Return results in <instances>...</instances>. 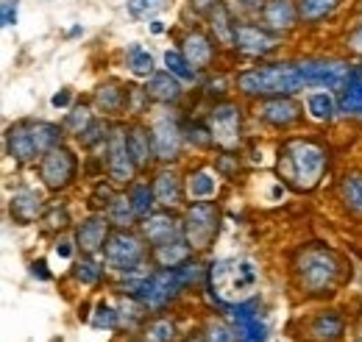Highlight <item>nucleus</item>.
<instances>
[{
  "instance_id": "nucleus-1",
  "label": "nucleus",
  "mask_w": 362,
  "mask_h": 342,
  "mask_svg": "<svg viewBox=\"0 0 362 342\" xmlns=\"http://www.w3.org/2000/svg\"><path fill=\"white\" fill-rule=\"evenodd\" d=\"M276 167L284 184L298 192H310L320 184V175L326 170V151L313 139H290L281 145Z\"/></svg>"
},
{
  "instance_id": "nucleus-2",
  "label": "nucleus",
  "mask_w": 362,
  "mask_h": 342,
  "mask_svg": "<svg viewBox=\"0 0 362 342\" xmlns=\"http://www.w3.org/2000/svg\"><path fill=\"white\" fill-rule=\"evenodd\" d=\"M257 284H259V267L251 259H218L206 273V287L212 298L223 306L254 298Z\"/></svg>"
},
{
  "instance_id": "nucleus-3",
  "label": "nucleus",
  "mask_w": 362,
  "mask_h": 342,
  "mask_svg": "<svg viewBox=\"0 0 362 342\" xmlns=\"http://www.w3.org/2000/svg\"><path fill=\"white\" fill-rule=\"evenodd\" d=\"M237 89L248 98H273V95H296L307 89L301 61H276V64H262L254 70H245L237 76Z\"/></svg>"
},
{
  "instance_id": "nucleus-4",
  "label": "nucleus",
  "mask_w": 362,
  "mask_h": 342,
  "mask_svg": "<svg viewBox=\"0 0 362 342\" xmlns=\"http://www.w3.org/2000/svg\"><path fill=\"white\" fill-rule=\"evenodd\" d=\"M181 223H184V240L189 242V248L192 251H206L215 242V237H218L221 212L209 201H192L184 209Z\"/></svg>"
},
{
  "instance_id": "nucleus-5",
  "label": "nucleus",
  "mask_w": 362,
  "mask_h": 342,
  "mask_svg": "<svg viewBox=\"0 0 362 342\" xmlns=\"http://www.w3.org/2000/svg\"><path fill=\"white\" fill-rule=\"evenodd\" d=\"M184 287H187V281H184L179 267H162V270L145 276V281L136 287L134 298L145 309L159 312V309H165L170 300L176 298Z\"/></svg>"
},
{
  "instance_id": "nucleus-6",
  "label": "nucleus",
  "mask_w": 362,
  "mask_h": 342,
  "mask_svg": "<svg viewBox=\"0 0 362 342\" xmlns=\"http://www.w3.org/2000/svg\"><path fill=\"white\" fill-rule=\"evenodd\" d=\"M206 131L221 151H234L243 139V109L237 103H215L206 117Z\"/></svg>"
},
{
  "instance_id": "nucleus-7",
  "label": "nucleus",
  "mask_w": 362,
  "mask_h": 342,
  "mask_svg": "<svg viewBox=\"0 0 362 342\" xmlns=\"http://www.w3.org/2000/svg\"><path fill=\"white\" fill-rule=\"evenodd\" d=\"M301 73H304L307 89H329L332 92V89H343L357 70H351V64H346V61L310 59V61H301Z\"/></svg>"
},
{
  "instance_id": "nucleus-8",
  "label": "nucleus",
  "mask_w": 362,
  "mask_h": 342,
  "mask_svg": "<svg viewBox=\"0 0 362 342\" xmlns=\"http://www.w3.org/2000/svg\"><path fill=\"white\" fill-rule=\"evenodd\" d=\"M281 45V34L271 31L268 25H257V23H237L234 25V42L231 47L245 53V56H254V59H265L279 50Z\"/></svg>"
},
{
  "instance_id": "nucleus-9",
  "label": "nucleus",
  "mask_w": 362,
  "mask_h": 342,
  "mask_svg": "<svg viewBox=\"0 0 362 342\" xmlns=\"http://www.w3.org/2000/svg\"><path fill=\"white\" fill-rule=\"evenodd\" d=\"M76 172H78V159L73 156V151H67L62 145L47 151L40 159V181L53 192L67 189L76 181Z\"/></svg>"
},
{
  "instance_id": "nucleus-10",
  "label": "nucleus",
  "mask_w": 362,
  "mask_h": 342,
  "mask_svg": "<svg viewBox=\"0 0 362 342\" xmlns=\"http://www.w3.org/2000/svg\"><path fill=\"white\" fill-rule=\"evenodd\" d=\"M103 261H106V267H112L117 273H132L136 267H142V261H145V245L139 237L120 231V234L109 237V242L103 248Z\"/></svg>"
},
{
  "instance_id": "nucleus-11",
  "label": "nucleus",
  "mask_w": 362,
  "mask_h": 342,
  "mask_svg": "<svg viewBox=\"0 0 362 342\" xmlns=\"http://www.w3.org/2000/svg\"><path fill=\"white\" fill-rule=\"evenodd\" d=\"M151 139H153V153L159 162H173L179 159L184 134L173 112H159L151 123Z\"/></svg>"
},
{
  "instance_id": "nucleus-12",
  "label": "nucleus",
  "mask_w": 362,
  "mask_h": 342,
  "mask_svg": "<svg viewBox=\"0 0 362 342\" xmlns=\"http://www.w3.org/2000/svg\"><path fill=\"white\" fill-rule=\"evenodd\" d=\"M228 320L237 342H268V323L259 317V303L254 298L228 306Z\"/></svg>"
},
{
  "instance_id": "nucleus-13",
  "label": "nucleus",
  "mask_w": 362,
  "mask_h": 342,
  "mask_svg": "<svg viewBox=\"0 0 362 342\" xmlns=\"http://www.w3.org/2000/svg\"><path fill=\"white\" fill-rule=\"evenodd\" d=\"M106 170L117 184H126L139 170L134 162V153L129 148V131L115 129L106 139Z\"/></svg>"
},
{
  "instance_id": "nucleus-14",
  "label": "nucleus",
  "mask_w": 362,
  "mask_h": 342,
  "mask_svg": "<svg viewBox=\"0 0 362 342\" xmlns=\"http://www.w3.org/2000/svg\"><path fill=\"white\" fill-rule=\"evenodd\" d=\"M337 259L332 256L329 251H307L304 254V261H301V278H304V284L313 290V293H323V290H329L332 284H334V278H337Z\"/></svg>"
},
{
  "instance_id": "nucleus-15",
  "label": "nucleus",
  "mask_w": 362,
  "mask_h": 342,
  "mask_svg": "<svg viewBox=\"0 0 362 342\" xmlns=\"http://www.w3.org/2000/svg\"><path fill=\"white\" fill-rule=\"evenodd\" d=\"M139 228H142L145 242H151L153 248L184 237V223H181L176 214L168 212V209H162V212H151L148 217H142Z\"/></svg>"
},
{
  "instance_id": "nucleus-16",
  "label": "nucleus",
  "mask_w": 362,
  "mask_h": 342,
  "mask_svg": "<svg viewBox=\"0 0 362 342\" xmlns=\"http://www.w3.org/2000/svg\"><path fill=\"white\" fill-rule=\"evenodd\" d=\"M257 117H262L273 129H290L301 117V106L293 100V95H273L262 98L257 106Z\"/></svg>"
},
{
  "instance_id": "nucleus-17",
  "label": "nucleus",
  "mask_w": 362,
  "mask_h": 342,
  "mask_svg": "<svg viewBox=\"0 0 362 342\" xmlns=\"http://www.w3.org/2000/svg\"><path fill=\"white\" fill-rule=\"evenodd\" d=\"M109 217L106 214H92L87 217L81 225H78V231H76V245H78V251L81 254H87V256H95V254H100L103 248H106V242H109Z\"/></svg>"
},
{
  "instance_id": "nucleus-18",
  "label": "nucleus",
  "mask_w": 362,
  "mask_h": 342,
  "mask_svg": "<svg viewBox=\"0 0 362 342\" xmlns=\"http://www.w3.org/2000/svg\"><path fill=\"white\" fill-rule=\"evenodd\" d=\"M259 17H262V25H268L276 34H287L301 23L296 0H265Z\"/></svg>"
},
{
  "instance_id": "nucleus-19",
  "label": "nucleus",
  "mask_w": 362,
  "mask_h": 342,
  "mask_svg": "<svg viewBox=\"0 0 362 342\" xmlns=\"http://www.w3.org/2000/svg\"><path fill=\"white\" fill-rule=\"evenodd\" d=\"M181 53L189 59V64L195 67V70H206V67H212V61H215V45L212 40L204 34V31H187L184 37H181Z\"/></svg>"
},
{
  "instance_id": "nucleus-20",
  "label": "nucleus",
  "mask_w": 362,
  "mask_h": 342,
  "mask_svg": "<svg viewBox=\"0 0 362 342\" xmlns=\"http://www.w3.org/2000/svg\"><path fill=\"white\" fill-rule=\"evenodd\" d=\"M6 151H8V156H11L14 162H20V165L42 159L40 151H37V145H34V136H31L28 123H17V126H11V129L6 131Z\"/></svg>"
},
{
  "instance_id": "nucleus-21",
  "label": "nucleus",
  "mask_w": 362,
  "mask_h": 342,
  "mask_svg": "<svg viewBox=\"0 0 362 342\" xmlns=\"http://www.w3.org/2000/svg\"><path fill=\"white\" fill-rule=\"evenodd\" d=\"M221 189V172L212 167H198L184 178V192L189 201H209Z\"/></svg>"
},
{
  "instance_id": "nucleus-22",
  "label": "nucleus",
  "mask_w": 362,
  "mask_h": 342,
  "mask_svg": "<svg viewBox=\"0 0 362 342\" xmlns=\"http://www.w3.org/2000/svg\"><path fill=\"white\" fill-rule=\"evenodd\" d=\"M129 98H132V86H123L109 81L95 89V106L100 114H123V109H129Z\"/></svg>"
},
{
  "instance_id": "nucleus-23",
  "label": "nucleus",
  "mask_w": 362,
  "mask_h": 342,
  "mask_svg": "<svg viewBox=\"0 0 362 342\" xmlns=\"http://www.w3.org/2000/svg\"><path fill=\"white\" fill-rule=\"evenodd\" d=\"M42 209H45L42 195H40L37 189H31V187H23V189H17V192L11 195V217H14L17 223H23V225L34 223V220L42 214Z\"/></svg>"
},
{
  "instance_id": "nucleus-24",
  "label": "nucleus",
  "mask_w": 362,
  "mask_h": 342,
  "mask_svg": "<svg viewBox=\"0 0 362 342\" xmlns=\"http://www.w3.org/2000/svg\"><path fill=\"white\" fill-rule=\"evenodd\" d=\"M153 195H156V204L170 209V206H179L181 195H184V184H181L179 172L173 170H162L153 178Z\"/></svg>"
},
{
  "instance_id": "nucleus-25",
  "label": "nucleus",
  "mask_w": 362,
  "mask_h": 342,
  "mask_svg": "<svg viewBox=\"0 0 362 342\" xmlns=\"http://www.w3.org/2000/svg\"><path fill=\"white\" fill-rule=\"evenodd\" d=\"M145 92H148L151 100L168 106V103H176V100L181 98V81L176 78V76H170L168 70H162V73H153V76L148 78Z\"/></svg>"
},
{
  "instance_id": "nucleus-26",
  "label": "nucleus",
  "mask_w": 362,
  "mask_h": 342,
  "mask_svg": "<svg viewBox=\"0 0 362 342\" xmlns=\"http://www.w3.org/2000/svg\"><path fill=\"white\" fill-rule=\"evenodd\" d=\"M189 259H192V248H189V242H187L184 237L153 248V261H156L159 267H181V264L189 261Z\"/></svg>"
},
{
  "instance_id": "nucleus-27",
  "label": "nucleus",
  "mask_w": 362,
  "mask_h": 342,
  "mask_svg": "<svg viewBox=\"0 0 362 342\" xmlns=\"http://www.w3.org/2000/svg\"><path fill=\"white\" fill-rule=\"evenodd\" d=\"M340 112L337 100L332 98L329 89H320V92H310L307 95V114L315 120V123H329L334 120V114Z\"/></svg>"
},
{
  "instance_id": "nucleus-28",
  "label": "nucleus",
  "mask_w": 362,
  "mask_h": 342,
  "mask_svg": "<svg viewBox=\"0 0 362 342\" xmlns=\"http://www.w3.org/2000/svg\"><path fill=\"white\" fill-rule=\"evenodd\" d=\"M129 148H132V153H134V162H136V167H139V170H142V167H148V162H151V159H156L151 131L142 129V126H134V129L129 131Z\"/></svg>"
},
{
  "instance_id": "nucleus-29",
  "label": "nucleus",
  "mask_w": 362,
  "mask_h": 342,
  "mask_svg": "<svg viewBox=\"0 0 362 342\" xmlns=\"http://www.w3.org/2000/svg\"><path fill=\"white\" fill-rule=\"evenodd\" d=\"M165 70L170 73V76H176L181 84H195L198 81V70L189 64V59L176 50V47H170V50H165Z\"/></svg>"
},
{
  "instance_id": "nucleus-30",
  "label": "nucleus",
  "mask_w": 362,
  "mask_h": 342,
  "mask_svg": "<svg viewBox=\"0 0 362 342\" xmlns=\"http://www.w3.org/2000/svg\"><path fill=\"white\" fill-rule=\"evenodd\" d=\"M340 112L351 114V117H362V76L354 73L351 81L340 89Z\"/></svg>"
},
{
  "instance_id": "nucleus-31",
  "label": "nucleus",
  "mask_w": 362,
  "mask_h": 342,
  "mask_svg": "<svg viewBox=\"0 0 362 342\" xmlns=\"http://www.w3.org/2000/svg\"><path fill=\"white\" fill-rule=\"evenodd\" d=\"M106 217L112 225H120V228H129L136 220L134 204L129 195H115L109 204H106Z\"/></svg>"
},
{
  "instance_id": "nucleus-32",
  "label": "nucleus",
  "mask_w": 362,
  "mask_h": 342,
  "mask_svg": "<svg viewBox=\"0 0 362 342\" xmlns=\"http://www.w3.org/2000/svg\"><path fill=\"white\" fill-rule=\"evenodd\" d=\"M126 67H129V73L136 76V78H151L156 73L153 70V56L142 45H132L126 50Z\"/></svg>"
},
{
  "instance_id": "nucleus-33",
  "label": "nucleus",
  "mask_w": 362,
  "mask_h": 342,
  "mask_svg": "<svg viewBox=\"0 0 362 342\" xmlns=\"http://www.w3.org/2000/svg\"><path fill=\"white\" fill-rule=\"evenodd\" d=\"M343 334V320L334 314V312H323L317 314L315 323H313V337L320 342H332Z\"/></svg>"
},
{
  "instance_id": "nucleus-34",
  "label": "nucleus",
  "mask_w": 362,
  "mask_h": 342,
  "mask_svg": "<svg viewBox=\"0 0 362 342\" xmlns=\"http://www.w3.org/2000/svg\"><path fill=\"white\" fill-rule=\"evenodd\" d=\"M337 6H340V0H298L301 23H320V20H326Z\"/></svg>"
},
{
  "instance_id": "nucleus-35",
  "label": "nucleus",
  "mask_w": 362,
  "mask_h": 342,
  "mask_svg": "<svg viewBox=\"0 0 362 342\" xmlns=\"http://www.w3.org/2000/svg\"><path fill=\"white\" fill-rule=\"evenodd\" d=\"M209 20H212V31H215L218 42H223V45L234 42V25H237V23L231 20V14L226 11L223 3H218V6L209 11Z\"/></svg>"
},
{
  "instance_id": "nucleus-36",
  "label": "nucleus",
  "mask_w": 362,
  "mask_h": 342,
  "mask_svg": "<svg viewBox=\"0 0 362 342\" xmlns=\"http://www.w3.org/2000/svg\"><path fill=\"white\" fill-rule=\"evenodd\" d=\"M340 195H343V204H346L349 212L362 214V175L360 172H351V175L343 178Z\"/></svg>"
},
{
  "instance_id": "nucleus-37",
  "label": "nucleus",
  "mask_w": 362,
  "mask_h": 342,
  "mask_svg": "<svg viewBox=\"0 0 362 342\" xmlns=\"http://www.w3.org/2000/svg\"><path fill=\"white\" fill-rule=\"evenodd\" d=\"M129 198L134 204V212L136 217H148L153 212V204H156V195H153V187L145 184V181H136L134 187L129 189Z\"/></svg>"
},
{
  "instance_id": "nucleus-38",
  "label": "nucleus",
  "mask_w": 362,
  "mask_h": 342,
  "mask_svg": "<svg viewBox=\"0 0 362 342\" xmlns=\"http://www.w3.org/2000/svg\"><path fill=\"white\" fill-rule=\"evenodd\" d=\"M92 123H95V120H92L90 109H87V106H76V109H70L67 117H64V131H70V134H76V136H84Z\"/></svg>"
},
{
  "instance_id": "nucleus-39",
  "label": "nucleus",
  "mask_w": 362,
  "mask_h": 342,
  "mask_svg": "<svg viewBox=\"0 0 362 342\" xmlns=\"http://www.w3.org/2000/svg\"><path fill=\"white\" fill-rule=\"evenodd\" d=\"M162 8H168V0H129V3H126V11H129L132 20L156 17Z\"/></svg>"
},
{
  "instance_id": "nucleus-40",
  "label": "nucleus",
  "mask_w": 362,
  "mask_h": 342,
  "mask_svg": "<svg viewBox=\"0 0 362 342\" xmlns=\"http://www.w3.org/2000/svg\"><path fill=\"white\" fill-rule=\"evenodd\" d=\"M117 323H120V312H117V309H112L109 303H98V306H95L92 329H106V331H112V329H117Z\"/></svg>"
},
{
  "instance_id": "nucleus-41",
  "label": "nucleus",
  "mask_w": 362,
  "mask_h": 342,
  "mask_svg": "<svg viewBox=\"0 0 362 342\" xmlns=\"http://www.w3.org/2000/svg\"><path fill=\"white\" fill-rule=\"evenodd\" d=\"M176 340V326L170 320H153L145 329V342H173Z\"/></svg>"
},
{
  "instance_id": "nucleus-42",
  "label": "nucleus",
  "mask_w": 362,
  "mask_h": 342,
  "mask_svg": "<svg viewBox=\"0 0 362 342\" xmlns=\"http://www.w3.org/2000/svg\"><path fill=\"white\" fill-rule=\"evenodd\" d=\"M100 273H103V267H100L98 261H92L90 256L81 259V261L76 264V270H73V276H76L81 284H87V287H95V284L100 281Z\"/></svg>"
},
{
  "instance_id": "nucleus-43",
  "label": "nucleus",
  "mask_w": 362,
  "mask_h": 342,
  "mask_svg": "<svg viewBox=\"0 0 362 342\" xmlns=\"http://www.w3.org/2000/svg\"><path fill=\"white\" fill-rule=\"evenodd\" d=\"M209 342H237L234 326H223V323H212L209 326Z\"/></svg>"
},
{
  "instance_id": "nucleus-44",
  "label": "nucleus",
  "mask_w": 362,
  "mask_h": 342,
  "mask_svg": "<svg viewBox=\"0 0 362 342\" xmlns=\"http://www.w3.org/2000/svg\"><path fill=\"white\" fill-rule=\"evenodd\" d=\"M17 11H20V3L17 0H3V6H0V23H3V28L17 25Z\"/></svg>"
},
{
  "instance_id": "nucleus-45",
  "label": "nucleus",
  "mask_w": 362,
  "mask_h": 342,
  "mask_svg": "<svg viewBox=\"0 0 362 342\" xmlns=\"http://www.w3.org/2000/svg\"><path fill=\"white\" fill-rule=\"evenodd\" d=\"M42 223H47V228H53V231H62V228L70 223L67 209H50V212L42 217Z\"/></svg>"
},
{
  "instance_id": "nucleus-46",
  "label": "nucleus",
  "mask_w": 362,
  "mask_h": 342,
  "mask_svg": "<svg viewBox=\"0 0 362 342\" xmlns=\"http://www.w3.org/2000/svg\"><path fill=\"white\" fill-rule=\"evenodd\" d=\"M76 251H78V245H76L73 240H59V242H56V248H53V256L62 259V261H70Z\"/></svg>"
},
{
  "instance_id": "nucleus-47",
  "label": "nucleus",
  "mask_w": 362,
  "mask_h": 342,
  "mask_svg": "<svg viewBox=\"0 0 362 342\" xmlns=\"http://www.w3.org/2000/svg\"><path fill=\"white\" fill-rule=\"evenodd\" d=\"M70 100H73V92H70V89H59V92L50 98V106H53V109H67Z\"/></svg>"
},
{
  "instance_id": "nucleus-48",
  "label": "nucleus",
  "mask_w": 362,
  "mask_h": 342,
  "mask_svg": "<svg viewBox=\"0 0 362 342\" xmlns=\"http://www.w3.org/2000/svg\"><path fill=\"white\" fill-rule=\"evenodd\" d=\"M45 267H47V264L42 261V259H40V261H34V264H31V273H34V278H40V281H50V273H47Z\"/></svg>"
},
{
  "instance_id": "nucleus-49",
  "label": "nucleus",
  "mask_w": 362,
  "mask_h": 342,
  "mask_svg": "<svg viewBox=\"0 0 362 342\" xmlns=\"http://www.w3.org/2000/svg\"><path fill=\"white\" fill-rule=\"evenodd\" d=\"M351 50L362 56V25L357 28V31H354V34H351Z\"/></svg>"
},
{
  "instance_id": "nucleus-50",
  "label": "nucleus",
  "mask_w": 362,
  "mask_h": 342,
  "mask_svg": "<svg viewBox=\"0 0 362 342\" xmlns=\"http://www.w3.org/2000/svg\"><path fill=\"white\" fill-rule=\"evenodd\" d=\"M151 31H153V34H162V31H165V25H162L159 20H153V23H151Z\"/></svg>"
},
{
  "instance_id": "nucleus-51",
  "label": "nucleus",
  "mask_w": 362,
  "mask_h": 342,
  "mask_svg": "<svg viewBox=\"0 0 362 342\" xmlns=\"http://www.w3.org/2000/svg\"><path fill=\"white\" fill-rule=\"evenodd\" d=\"M187 342H209V340H204L201 334H195V337H189V340H187Z\"/></svg>"
},
{
  "instance_id": "nucleus-52",
  "label": "nucleus",
  "mask_w": 362,
  "mask_h": 342,
  "mask_svg": "<svg viewBox=\"0 0 362 342\" xmlns=\"http://www.w3.org/2000/svg\"><path fill=\"white\" fill-rule=\"evenodd\" d=\"M357 73H360V76H362V64H360V67H357Z\"/></svg>"
},
{
  "instance_id": "nucleus-53",
  "label": "nucleus",
  "mask_w": 362,
  "mask_h": 342,
  "mask_svg": "<svg viewBox=\"0 0 362 342\" xmlns=\"http://www.w3.org/2000/svg\"><path fill=\"white\" fill-rule=\"evenodd\" d=\"M273 342H287V340H273Z\"/></svg>"
}]
</instances>
